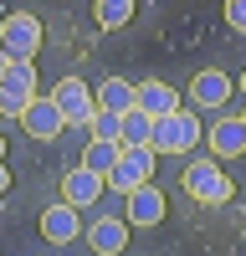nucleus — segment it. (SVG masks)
Returning <instances> with one entry per match:
<instances>
[{
    "instance_id": "1",
    "label": "nucleus",
    "mask_w": 246,
    "mask_h": 256,
    "mask_svg": "<svg viewBox=\"0 0 246 256\" xmlns=\"http://www.w3.org/2000/svg\"><path fill=\"white\" fill-rule=\"evenodd\" d=\"M154 154H159L154 144H123V154H118V169L108 174V190L128 195V190L149 184V174H154Z\"/></svg>"
},
{
    "instance_id": "2",
    "label": "nucleus",
    "mask_w": 246,
    "mask_h": 256,
    "mask_svg": "<svg viewBox=\"0 0 246 256\" xmlns=\"http://www.w3.org/2000/svg\"><path fill=\"white\" fill-rule=\"evenodd\" d=\"M0 52H6L10 62H26L41 52V20L26 16V10H10L6 20H0Z\"/></svg>"
},
{
    "instance_id": "3",
    "label": "nucleus",
    "mask_w": 246,
    "mask_h": 256,
    "mask_svg": "<svg viewBox=\"0 0 246 256\" xmlns=\"http://www.w3.org/2000/svg\"><path fill=\"white\" fill-rule=\"evenodd\" d=\"M195 144H200V118L195 113L174 108V113L154 118V148L159 154H184V148H195Z\"/></svg>"
},
{
    "instance_id": "4",
    "label": "nucleus",
    "mask_w": 246,
    "mask_h": 256,
    "mask_svg": "<svg viewBox=\"0 0 246 256\" xmlns=\"http://www.w3.org/2000/svg\"><path fill=\"white\" fill-rule=\"evenodd\" d=\"M184 190H190L200 205H226L231 200V180H226V169L216 159H195L184 169Z\"/></svg>"
},
{
    "instance_id": "5",
    "label": "nucleus",
    "mask_w": 246,
    "mask_h": 256,
    "mask_svg": "<svg viewBox=\"0 0 246 256\" xmlns=\"http://www.w3.org/2000/svg\"><path fill=\"white\" fill-rule=\"evenodd\" d=\"M52 98H56V108H62V118L67 123H92V113H98V92L88 88L82 77H62L56 88H52Z\"/></svg>"
},
{
    "instance_id": "6",
    "label": "nucleus",
    "mask_w": 246,
    "mask_h": 256,
    "mask_svg": "<svg viewBox=\"0 0 246 256\" xmlns=\"http://www.w3.org/2000/svg\"><path fill=\"white\" fill-rule=\"evenodd\" d=\"M20 128H26L36 144H52L62 128H67V118H62V108H56V98H52V92H46V98L36 92V98L26 102V113H20Z\"/></svg>"
},
{
    "instance_id": "7",
    "label": "nucleus",
    "mask_w": 246,
    "mask_h": 256,
    "mask_svg": "<svg viewBox=\"0 0 246 256\" xmlns=\"http://www.w3.org/2000/svg\"><path fill=\"white\" fill-rule=\"evenodd\" d=\"M41 236H46L52 246H67V241H77V236H82V210H77L72 200H56V205H46V210H41Z\"/></svg>"
},
{
    "instance_id": "8",
    "label": "nucleus",
    "mask_w": 246,
    "mask_h": 256,
    "mask_svg": "<svg viewBox=\"0 0 246 256\" xmlns=\"http://www.w3.org/2000/svg\"><path fill=\"white\" fill-rule=\"evenodd\" d=\"M231 92H236V82L226 72H216V67H205V72L190 77V102H195V108H226Z\"/></svg>"
},
{
    "instance_id": "9",
    "label": "nucleus",
    "mask_w": 246,
    "mask_h": 256,
    "mask_svg": "<svg viewBox=\"0 0 246 256\" xmlns=\"http://www.w3.org/2000/svg\"><path fill=\"white\" fill-rule=\"evenodd\" d=\"M210 154L216 159H241L246 154V118L241 113H226L210 123Z\"/></svg>"
},
{
    "instance_id": "10",
    "label": "nucleus",
    "mask_w": 246,
    "mask_h": 256,
    "mask_svg": "<svg viewBox=\"0 0 246 256\" xmlns=\"http://www.w3.org/2000/svg\"><path fill=\"white\" fill-rule=\"evenodd\" d=\"M102 190H108V174H98V169H72L67 180H62V200H72L77 210H88V205H98L102 200Z\"/></svg>"
},
{
    "instance_id": "11",
    "label": "nucleus",
    "mask_w": 246,
    "mask_h": 256,
    "mask_svg": "<svg viewBox=\"0 0 246 256\" xmlns=\"http://www.w3.org/2000/svg\"><path fill=\"white\" fill-rule=\"evenodd\" d=\"M128 226H159L164 220V190H154V184H138V190H128Z\"/></svg>"
},
{
    "instance_id": "12",
    "label": "nucleus",
    "mask_w": 246,
    "mask_h": 256,
    "mask_svg": "<svg viewBox=\"0 0 246 256\" xmlns=\"http://www.w3.org/2000/svg\"><path fill=\"white\" fill-rule=\"evenodd\" d=\"M123 241H128V216H113V220H92L88 226V246L98 251V256H118L123 251Z\"/></svg>"
},
{
    "instance_id": "13",
    "label": "nucleus",
    "mask_w": 246,
    "mask_h": 256,
    "mask_svg": "<svg viewBox=\"0 0 246 256\" xmlns=\"http://www.w3.org/2000/svg\"><path fill=\"white\" fill-rule=\"evenodd\" d=\"M138 108L154 113V118H164V113L180 108V92H174L164 77H144V82H138Z\"/></svg>"
},
{
    "instance_id": "14",
    "label": "nucleus",
    "mask_w": 246,
    "mask_h": 256,
    "mask_svg": "<svg viewBox=\"0 0 246 256\" xmlns=\"http://www.w3.org/2000/svg\"><path fill=\"white\" fill-rule=\"evenodd\" d=\"M98 108H108V113H128V108H138V82L102 77V82H98Z\"/></svg>"
},
{
    "instance_id": "15",
    "label": "nucleus",
    "mask_w": 246,
    "mask_h": 256,
    "mask_svg": "<svg viewBox=\"0 0 246 256\" xmlns=\"http://www.w3.org/2000/svg\"><path fill=\"white\" fill-rule=\"evenodd\" d=\"M118 154H123V138H92L88 154H82V164L98 169V174H113V169H118Z\"/></svg>"
},
{
    "instance_id": "16",
    "label": "nucleus",
    "mask_w": 246,
    "mask_h": 256,
    "mask_svg": "<svg viewBox=\"0 0 246 256\" xmlns=\"http://www.w3.org/2000/svg\"><path fill=\"white\" fill-rule=\"evenodd\" d=\"M123 144H154V113H144V108H128L123 113Z\"/></svg>"
},
{
    "instance_id": "17",
    "label": "nucleus",
    "mask_w": 246,
    "mask_h": 256,
    "mask_svg": "<svg viewBox=\"0 0 246 256\" xmlns=\"http://www.w3.org/2000/svg\"><path fill=\"white\" fill-rule=\"evenodd\" d=\"M134 6L138 0H98V26L102 31H123L134 20Z\"/></svg>"
},
{
    "instance_id": "18",
    "label": "nucleus",
    "mask_w": 246,
    "mask_h": 256,
    "mask_svg": "<svg viewBox=\"0 0 246 256\" xmlns=\"http://www.w3.org/2000/svg\"><path fill=\"white\" fill-rule=\"evenodd\" d=\"M36 92H26V88H16V82H0V118H20L26 113V102H31Z\"/></svg>"
},
{
    "instance_id": "19",
    "label": "nucleus",
    "mask_w": 246,
    "mask_h": 256,
    "mask_svg": "<svg viewBox=\"0 0 246 256\" xmlns=\"http://www.w3.org/2000/svg\"><path fill=\"white\" fill-rule=\"evenodd\" d=\"M88 134H92V138H118V134H123V113L98 108V113H92V123H88Z\"/></svg>"
},
{
    "instance_id": "20",
    "label": "nucleus",
    "mask_w": 246,
    "mask_h": 256,
    "mask_svg": "<svg viewBox=\"0 0 246 256\" xmlns=\"http://www.w3.org/2000/svg\"><path fill=\"white\" fill-rule=\"evenodd\" d=\"M0 82H16V88L36 92V67H31V56H26V62H10V67H6V77H0Z\"/></svg>"
},
{
    "instance_id": "21",
    "label": "nucleus",
    "mask_w": 246,
    "mask_h": 256,
    "mask_svg": "<svg viewBox=\"0 0 246 256\" xmlns=\"http://www.w3.org/2000/svg\"><path fill=\"white\" fill-rule=\"evenodd\" d=\"M226 26H231V31H246V0H226Z\"/></svg>"
},
{
    "instance_id": "22",
    "label": "nucleus",
    "mask_w": 246,
    "mask_h": 256,
    "mask_svg": "<svg viewBox=\"0 0 246 256\" xmlns=\"http://www.w3.org/2000/svg\"><path fill=\"white\" fill-rule=\"evenodd\" d=\"M6 195H10V169L0 164V200H6Z\"/></svg>"
},
{
    "instance_id": "23",
    "label": "nucleus",
    "mask_w": 246,
    "mask_h": 256,
    "mask_svg": "<svg viewBox=\"0 0 246 256\" xmlns=\"http://www.w3.org/2000/svg\"><path fill=\"white\" fill-rule=\"evenodd\" d=\"M6 67H10V56H6V52H0V77H6Z\"/></svg>"
},
{
    "instance_id": "24",
    "label": "nucleus",
    "mask_w": 246,
    "mask_h": 256,
    "mask_svg": "<svg viewBox=\"0 0 246 256\" xmlns=\"http://www.w3.org/2000/svg\"><path fill=\"white\" fill-rule=\"evenodd\" d=\"M236 88H241V98H246V72H241V82H236Z\"/></svg>"
},
{
    "instance_id": "25",
    "label": "nucleus",
    "mask_w": 246,
    "mask_h": 256,
    "mask_svg": "<svg viewBox=\"0 0 246 256\" xmlns=\"http://www.w3.org/2000/svg\"><path fill=\"white\" fill-rule=\"evenodd\" d=\"M0 164H6V138H0Z\"/></svg>"
},
{
    "instance_id": "26",
    "label": "nucleus",
    "mask_w": 246,
    "mask_h": 256,
    "mask_svg": "<svg viewBox=\"0 0 246 256\" xmlns=\"http://www.w3.org/2000/svg\"><path fill=\"white\" fill-rule=\"evenodd\" d=\"M241 118H246V113H241Z\"/></svg>"
}]
</instances>
